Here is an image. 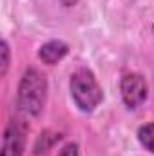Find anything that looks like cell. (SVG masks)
I'll list each match as a JSON object with an SVG mask.
<instances>
[{"label": "cell", "mask_w": 154, "mask_h": 156, "mask_svg": "<svg viewBox=\"0 0 154 156\" xmlns=\"http://www.w3.org/2000/svg\"><path fill=\"white\" fill-rule=\"evenodd\" d=\"M49 82L37 67H27L16 87V107L24 116L37 118L45 107Z\"/></svg>", "instance_id": "1"}, {"label": "cell", "mask_w": 154, "mask_h": 156, "mask_svg": "<svg viewBox=\"0 0 154 156\" xmlns=\"http://www.w3.org/2000/svg\"><path fill=\"white\" fill-rule=\"evenodd\" d=\"M71 100L80 113H93L103 102V89L89 67H78L69 78Z\"/></svg>", "instance_id": "2"}, {"label": "cell", "mask_w": 154, "mask_h": 156, "mask_svg": "<svg viewBox=\"0 0 154 156\" xmlns=\"http://www.w3.org/2000/svg\"><path fill=\"white\" fill-rule=\"evenodd\" d=\"M120 96L127 109L134 111L143 105L149 96V85L143 75L140 73H127L120 80Z\"/></svg>", "instance_id": "3"}, {"label": "cell", "mask_w": 154, "mask_h": 156, "mask_svg": "<svg viewBox=\"0 0 154 156\" xmlns=\"http://www.w3.org/2000/svg\"><path fill=\"white\" fill-rule=\"evenodd\" d=\"M27 144V123L20 118L7 122L2 136L0 156H24Z\"/></svg>", "instance_id": "4"}, {"label": "cell", "mask_w": 154, "mask_h": 156, "mask_svg": "<svg viewBox=\"0 0 154 156\" xmlns=\"http://www.w3.org/2000/svg\"><path fill=\"white\" fill-rule=\"evenodd\" d=\"M69 55V44L64 40H49L38 49V58L45 66H56Z\"/></svg>", "instance_id": "5"}, {"label": "cell", "mask_w": 154, "mask_h": 156, "mask_svg": "<svg viewBox=\"0 0 154 156\" xmlns=\"http://www.w3.org/2000/svg\"><path fill=\"white\" fill-rule=\"evenodd\" d=\"M136 138H138V144H140L147 153L154 154V122L143 123V125L138 129Z\"/></svg>", "instance_id": "6"}, {"label": "cell", "mask_w": 154, "mask_h": 156, "mask_svg": "<svg viewBox=\"0 0 154 156\" xmlns=\"http://www.w3.org/2000/svg\"><path fill=\"white\" fill-rule=\"evenodd\" d=\"M9 64H11V47L7 40L2 38V44H0V76L2 78L7 75Z\"/></svg>", "instance_id": "7"}, {"label": "cell", "mask_w": 154, "mask_h": 156, "mask_svg": "<svg viewBox=\"0 0 154 156\" xmlns=\"http://www.w3.org/2000/svg\"><path fill=\"white\" fill-rule=\"evenodd\" d=\"M58 156H80V147H78V144L76 142L65 144V145L58 151Z\"/></svg>", "instance_id": "8"}, {"label": "cell", "mask_w": 154, "mask_h": 156, "mask_svg": "<svg viewBox=\"0 0 154 156\" xmlns=\"http://www.w3.org/2000/svg\"><path fill=\"white\" fill-rule=\"evenodd\" d=\"M152 33H154V24H152Z\"/></svg>", "instance_id": "9"}]
</instances>
